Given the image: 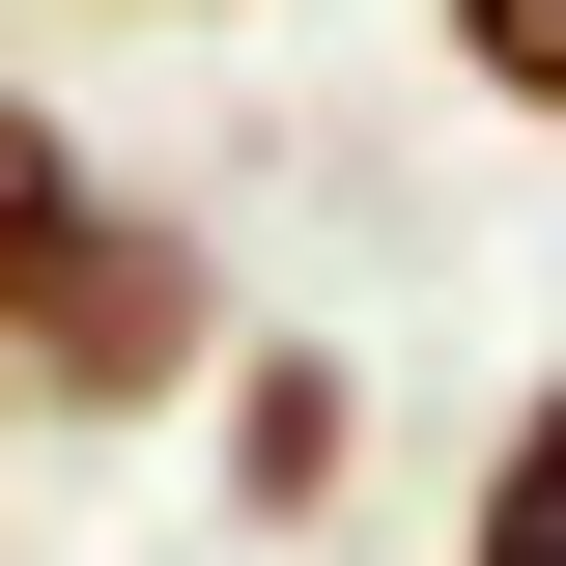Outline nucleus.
Masks as SVG:
<instances>
[{"instance_id": "obj_1", "label": "nucleus", "mask_w": 566, "mask_h": 566, "mask_svg": "<svg viewBox=\"0 0 566 566\" xmlns=\"http://www.w3.org/2000/svg\"><path fill=\"white\" fill-rule=\"evenodd\" d=\"M255 340L227 312V255H199V199H85V255H57V312H29V424H199V368Z\"/></svg>"}, {"instance_id": "obj_4", "label": "nucleus", "mask_w": 566, "mask_h": 566, "mask_svg": "<svg viewBox=\"0 0 566 566\" xmlns=\"http://www.w3.org/2000/svg\"><path fill=\"white\" fill-rule=\"evenodd\" d=\"M453 566H566V368L482 424V482H453Z\"/></svg>"}, {"instance_id": "obj_5", "label": "nucleus", "mask_w": 566, "mask_h": 566, "mask_svg": "<svg viewBox=\"0 0 566 566\" xmlns=\"http://www.w3.org/2000/svg\"><path fill=\"white\" fill-rule=\"evenodd\" d=\"M424 57L482 85V114H510V142H566V0H424Z\"/></svg>"}, {"instance_id": "obj_6", "label": "nucleus", "mask_w": 566, "mask_h": 566, "mask_svg": "<svg viewBox=\"0 0 566 566\" xmlns=\"http://www.w3.org/2000/svg\"><path fill=\"white\" fill-rule=\"evenodd\" d=\"M142 29H227V0H142Z\"/></svg>"}, {"instance_id": "obj_2", "label": "nucleus", "mask_w": 566, "mask_h": 566, "mask_svg": "<svg viewBox=\"0 0 566 566\" xmlns=\"http://www.w3.org/2000/svg\"><path fill=\"white\" fill-rule=\"evenodd\" d=\"M199 510L227 538H340L368 510V340L340 312H255V340L199 368Z\"/></svg>"}, {"instance_id": "obj_3", "label": "nucleus", "mask_w": 566, "mask_h": 566, "mask_svg": "<svg viewBox=\"0 0 566 566\" xmlns=\"http://www.w3.org/2000/svg\"><path fill=\"white\" fill-rule=\"evenodd\" d=\"M85 199H114V170H85V142L29 114V85H0V424H29V312H57V255H85Z\"/></svg>"}]
</instances>
